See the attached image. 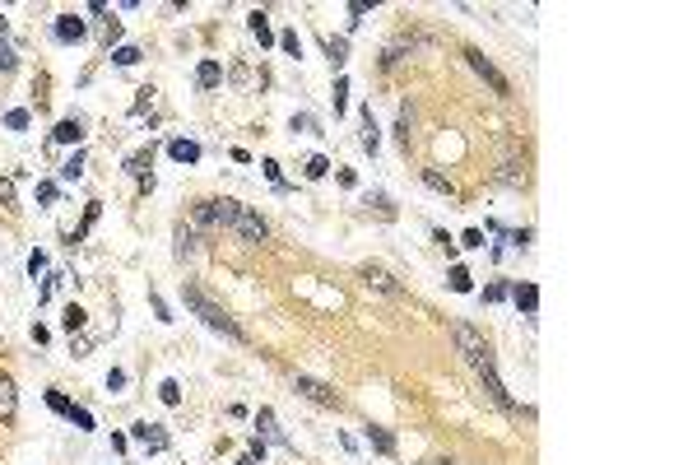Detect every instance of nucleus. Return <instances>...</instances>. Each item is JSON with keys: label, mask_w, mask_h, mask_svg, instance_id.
Segmentation results:
<instances>
[{"label": "nucleus", "mask_w": 697, "mask_h": 465, "mask_svg": "<svg viewBox=\"0 0 697 465\" xmlns=\"http://www.w3.org/2000/svg\"><path fill=\"white\" fill-rule=\"evenodd\" d=\"M15 414H19V387H15V377H5V372H0V418L10 423Z\"/></svg>", "instance_id": "nucleus-12"}, {"label": "nucleus", "mask_w": 697, "mask_h": 465, "mask_svg": "<svg viewBox=\"0 0 697 465\" xmlns=\"http://www.w3.org/2000/svg\"><path fill=\"white\" fill-rule=\"evenodd\" d=\"M149 108H154V89H139V98H135V108H130V117H144Z\"/></svg>", "instance_id": "nucleus-42"}, {"label": "nucleus", "mask_w": 697, "mask_h": 465, "mask_svg": "<svg viewBox=\"0 0 697 465\" xmlns=\"http://www.w3.org/2000/svg\"><path fill=\"white\" fill-rule=\"evenodd\" d=\"M368 205H372L381 219H395V205H390V196H381V191H377V196H368Z\"/></svg>", "instance_id": "nucleus-37"}, {"label": "nucleus", "mask_w": 697, "mask_h": 465, "mask_svg": "<svg viewBox=\"0 0 697 465\" xmlns=\"http://www.w3.org/2000/svg\"><path fill=\"white\" fill-rule=\"evenodd\" d=\"M5 126H10V130H28V126H33L28 108H15V112H5Z\"/></svg>", "instance_id": "nucleus-32"}, {"label": "nucleus", "mask_w": 697, "mask_h": 465, "mask_svg": "<svg viewBox=\"0 0 697 465\" xmlns=\"http://www.w3.org/2000/svg\"><path fill=\"white\" fill-rule=\"evenodd\" d=\"M196 242H200V232L191 228V223H177V261L196 256Z\"/></svg>", "instance_id": "nucleus-18"}, {"label": "nucleus", "mask_w": 697, "mask_h": 465, "mask_svg": "<svg viewBox=\"0 0 697 465\" xmlns=\"http://www.w3.org/2000/svg\"><path fill=\"white\" fill-rule=\"evenodd\" d=\"M493 182L507 186V191H521V186H526V168H521L516 158H502V163H497V172H493Z\"/></svg>", "instance_id": "nucleus-10"}, {"label": "nucleus", "mask_w": 697, "mask_h": 465, "mask_svg": "<svg viewBox=\"0 0 697 465\" xmlns=\"http://www.w3.org/2000/svg\"><path fill=\"white\" fill-rule=\"evenodd\" d=\"M121 387H126V372L112 368V372H107V391H121Z\"/></svg>", "instance_id": "nucleus-50"}, {"label": "nucleus", "mask_w": 697, "mask_h": 465, "mask_svg": "<svg viewBox=\"0 0 697 465\" xmlns=\"http://www.w3.org/2000/svg\"><path fill=\"white\" fill-rule=\"evenodd\" d=\"M293 391L302 396V400H311V405L340 409V396H335V387H325V382H316V377H307V372H298V377H293Z\"/></svg>", "instance_id": "nucleus-6"}, {"label": "nucleus", "mask_w": 697, "mask_h": 465, "mask_svg": "<svg viewBox=\"0 0 697 465\" xmlns=\"http://www.w3.org/2000/svg\"><path fill=\"white\" fill-rule=\"evenodd\" d=\"M196 84H200V89H218V84H223V65H218V61H200V65H196Z\"/></svg>", "instance_id": "nucleus-17"}, {"label": "nucleus", "mask_w": 697, "mask_h": 465, "mask_svg": "<svg viewBox=\"0 0 697 465\" xmlns=\"http://www.w3.org/2000/svg\"><path fill=\"white\" fill-rule=\"evenodd\" d=\"M232 214H237V201H196L191 228H228Z\"/></svg>", "instance_id": "nucleus-3"}, {"label": "nucleus", "mask_w": 697, "mask_h": 465, "mask_svg": "<svg viewBox=\"0 0 697 465\" xmlns=\"http://www.w3.org/2000/svg\"><path fill=\"white\" fill-rule=\"evenodd\" d=\"M507 242H511L516 251H526V247H530V228H516V232H507Z\"/></svg>", "instance_id": "nucleus-46"}, {"label": "nucleus", "mask_w": 697, "mask_h": 465, "mask_svg": "<svg viewBox=\"0 0 697 465\" xmlns=\"http://www.w3.org/2000/svg\"><path fill=\"white\" fill-rule=\"evenodd\" d=\"M363 284L377 289V294H386V298H404V284L395 275H386L381 265H363Z\"/></svg>", "instance_id": "nucleus-7"}, {"label": "nucleus", "mask_w": 697, "mask_h": 465, "mask_svg": "<svg viewBox=\"0 0 697 465\" xmlns=\"http://www.w3.org/2000/svg\"><path fill=\"white\" fill-rule=\"evenodd\" d=\"M15 65H19V56H15V51H10V46H5V42H0V70H5V75H10V70H15Z\"/></svg>", "instance_id": "nucleus-47"}, {"label": "nucleus", "mask_w": 697, "mask_h": 465, "mask_svg": "<svg viewBox=\"0 0 697 465\" xmlns=\"http://www.w3.org/2000/svg\"><path fill=\"white\" fill-rule=\"evenodd\" d=\"M242 242H251V247H261L265 237H270V223H265L256 210H247V205H237V214H232V223H228Z\"/></svg>", "instance_id": "nucleus-4"}, {"label": "nucleus", "mask_w": 697, "mask_h": 465, "mask_svg": "<svg viewBox=\"0 0 697 465\" xmlns=\"http://www.w3.org/2000/svg\"><path fill=\"white\" fill-rule=\"evenodd\" d=\"M325 56H330L335 70H344V61H349V37H325Z\"/></svg>", "instance_id": "nucleus-22"}, {"label": "nucleus", "mask_w": 697, "mask_h": 465, "mask_svg": "<svg viewBox=\"0 0 697 465\" xmlns=\"http://www.w3.org/2000/svg\"><path fill=\"white\" fill-rule=\"evenodd\" d=\"M293 130H302V135H325L321 126H316V117H307V112H302V117H293Z\"/></svg>", "instance_id": "nucleus-39"}, {"label": "nucleus", "mask_w": 697, "mask_h": 465, "mask_svg": "<svg viewBox=\"0 0 697 465\" xmlns=\"http://www.w3.org/2000/svg\"><path fill=\"white\" fill-rule=\"evenodd\" d=\"M182 298H186V307L196 312V316H200V321L209 326V330H218V335H223V340H232V344H247V330H242V326L232 321V316H228L223 307H218V303H214L209 294H205V289L186 284V289H182Z\"/></svg>", "instance_id": "nucleus-1"}, {"label": "nucleus", "mask_w": 697, "mask_h": 465, "mask_svg": "<svg viewBox=\"0 0 697 465\" xmlns=\"http://www.w3.org/2000/svg\"><path fill=\"white\" fill-rule=\"evenodd\" d=\"M89 349H93V335H84V330H79V335H70V354H75V358H84Z\"/></svg>", "instance_id": "nucleus-41"}, {"label": "nucleus", "mask_w": 697, "mask_h": 465, "mask_svg": "<svg viewBox=\"0 0 697 465\" xmlns=\"http://www.w3.org/2000/svg\"><path fill=\"white\" fill-rule=\"evenodd\" d=\"M237 465H256V461H251V456H242V461H237Z\"/></svg>", "instance_id": "nucleus-52"}, {"label": "nucleus", "mask_w": 697, "mask_h": 465, "mask_svg": "<svg viewBox=\"0 0 697 465\" xmlns=\"http://www.w3.org/2000/svg\"><path fill=\"white\" fill-rule=\"evenodd\" d=\"M84 321H89V312L75 307V303H70V307H65V316H61V326L70 330V335H79V330H84Z\"/></svg>", "instance_id": "nucleus-26"}, {"label": "nucleus", "mask_w": 697, "mask_h": 465, "mask_svg": "<svg viewBox=\"0 0 697 465\" xmlns=\"http://www.w3.org/2000/svg\"><path fill=\"white\" fill-rule=\"evenodd\" d=\"M302 172H307L311 182H321L325 172H330V158H325V154H311V158H307V168H302Z\"/></svg>", "instance_id": "nucleus-28"}, {"label": "nucleus", "mask_w": 697, "mask_h": 465, "mask_svg": "<svg viewBox=\"0 0 697 465\" xmlns=\"http://www.w3.org/2000/svg\"><path fill=\"white\" fill-rule=\"evenodd\" d=\"M130 437H135L139 447H149V451H168V447H172V437H168V428H163V423H135V428H130Z\"/></svg>", "instance_id": "nucleus-8"}, {"label": "nucleus", "mask_w": 697, "mask_h": 465, "mask_svg": "<svg viewBox=\"0 0 697 465\" xmlns=\"http://www.w3.org/2000/svg\"><path fill=\"white\" fill-rule=\"evenodd\" d=\"M256 428H261V437H265V442H275V447H293V442H289V433L279 428L275 409H261V414H256Z\"/></svg>", "instance_id": "nucleus-11"}, {"label": "nucleus", "mask_w": 697, "mask_h": 465, "mask_svg": "<svg viewBox=\"0 0 697 465\" xmlns=\"http://www.w3.org/2000/svg\"><path fill=\"white\" fill-rule=\"evenodd\" d=\"M279 46H284V51H289L293 61H298V56H302V37H298L293 28H289V33H279Z\"/></svg>", "instance_id": "nucleus-33"}, {"label": "nucleus", "mask_w": 697, "mask_h": 465, "mask_svg": "<svg viewBox=\"0 0 697 465\" xmlns=\"http://www.w3.org/2000/svg\"><path fill=\"white\" fill-rule=\"evenodd\" d=\"M70 423H75L79 433H93V414L84 409V405H75V409H70Z\"/></svg>", "instance_id": "nucleus-36"}, {"label": "nucleus", "mask_w": 697, "mask_h": 465, "mask_svg": "<svg viewBox=\"0 0 697 465\" xmlns=\"http://www.w3.org/2000/svg\"><path fill=\"white\" fill-rule=\"evenodd\" d=\"M0 205L15 210V177H0Z\"/></svg>", "instance_id": "nucleus-45"}, {"label": "nucleus", "mask_w": 697, "mask_h": 465, "mask_svg": "<svg viewBox=\"0 0 697 465\" xmlns=\"http://www.w3.org/2000/svg\"><path fill=\"white\" fill-rule=\"evenodd\" d=\"M247 28H251V37H256L261 46H270V42H275V33H270V19H265V10H256V15L247 19Z\"/></svg>", "instance_id": "nucleus-21"}, {"label": "nucleus", "mask_w": 697, "mask_h": 465, "mask_svg": "<svg viewBox=\"0 0 697 465\" xmlns=\"http://www.w3.org/2000/svg\"><path fill=\"white\" fill-rule=\"evenodd\" d=\"M84 163H89V158H84V149H75V154L61 163V182H79V177H84Z\"/></svg>", "instance_id": "nucleus-24"}, {"label": "nucleus", "mask_w": 697, "mask_h": 465, "mask_svg": "<svg viewBox=\"0 0 697 465\" xmlns=\"http://www.w3.org/2000/svg\"><path fill=\"white\" fill-rule=\"evenodd\" d=\"M409 135H414V108L404 103V108H400V121H395V140H400L404 149H409Z\"/></svg>", "instance_id": "nucleus-25"}, {"label": "nucleus", "mask_w": 697, "mask_h": 465, "mask_svg": "<svg viewBox=\"0 0 697 465\" xmlns=\"http://www.w3.org/2000/svg\"><path fill=\"white\" fill-rule=\"evenodd\" d=\"M363 149L368 154H377V144H381V130H377V117H372V108H363Z\"/></svg>", "instance_id": "nucleus-19"}, {"label": "nucleus", "mask_w": 697, "mask_h": 465, "mask_svg": "<svg viewBox=\"0 0 697 465\" xmlns=\"http://www.w3.org/2000/svg\"><path fill=\"white\" fill-rule=\"evenodd\" d=\"M158 400H163V405H172V409H177V405H182V387H177V382H172V377H168V382L158 387Z\"/></svg>", "instance_id": "nucleus-31"}, {"label": "nucleus", "mask_w": 697, "mask_h": 465, "mask_svg": "<svg viewBox=\"0 0 697 465\" xmlns=\"http://www.w3.org/2000/svg\"><path fill=\"white\" fill-rule=\"evenodd\" d=\"M5 28H10V19H5V15H0V37H5Z\"/></svg>", "instance_id": "nucleus-51"}, {"label": "nucleus", "mask_w": 697, "mask_h": 465, "mask_svg": "<svg viewBox=\"0 0 697 465\" xmlns=\"http://www.w3.org/2000/svg\"><path fill=\"white\" fill-rule=\"evenodd\" d=\"M46 409H56V414L70 418V409H75V405H70V396H65V391H46Z\"/></svg>", "instance_id": "nucleus-29"}, {"label": "nucleus", "mask_w": 697, "mask_h": 465, "mask_svg": "<svg viewBox=\"0 0 697 465\" xmlns=\"http://www.w3.org/2000/svg\"><path fill=\"white\" fill-rule=\"evenodd\" d=\"M149 303H154V312H158V321H172V307H168V303H163V298H149Z\"/></svg>", "instance_id": "nucleus-49"}, {"label": "nucleus", "mask_w": 697, "mask_h": 465, "mask_svg": "<svg viewBox=\"0 0 697 465\" xmlns=\"http://www.w3.org/2000/svg\"><path fill=\"white\" fill-rule=\"evenodd\" d=\"M261 168H265V177H270V186H275V191H289V182H284V172H279V163H275V158H265Z\"/></svg>", "instance_id": "nucleus-35"}, {"label": "nucleus", "mask_w": 697, "mask_h": 465, "mask_svg": "<svg viewBox=\"0 0 697 465\" xmlns=\"http://www.w3.org/2000/svg\"><path fill=\"white\" fill-rule=\"evenodd\" d=\"M84 140V121L79 117H61L56 130H51V144H79Z\"/></svg>", "instance_id": "nucleus-13"}, {"label": "nucleus", "mask_w": 697, "mask_h": 465, "mask_svg": "<svg viewBox=\"0 0 697 465\" xmlns=\"http://www.w3.org/2000/svg\"><path fill=\"white\" fill-rule=\"evenodd\" d=\"M511 298H516V307L526 316H535V307H540V289L535 284H511Z\"/></svg>", "instance_id": "nucleus-15"}, {"label": "nucleus", "mask_w": 697, "mask_h": 465, "mask_svg": "<svg viewBox=\"0 0 697 465\" xmlns=\"http://www.w3.org/2000/svg\"><path fill=\"white\" fill-rule=\"evenodd\" d=\"M368 442L381 451V456H395V437H390L386 428H377V423H368Z\"/></svg>", "instance_id": "nucleus-23"}, {"label": "nucleus", "mask_w": 697, "mask_h": 465, "mask_svg": "<svg viewBox=\"0 0 697 465\" xmlns=\"http://www.w3.org/2000/svg\"><path fill=\"white\" fill-rule=\"evenodd\" d=\"M98 33H103V42H117V37H121V19H103V24H98Z\"/></svg>", "instance_id": "nucleus-38"}, {"label": "nucleus", "mask_w": 697, "mask_h": 465, "mask_svg": "<svg viewBox=\"0 0 697 465\" xmlns=\"http://www.w3.org/2000/svg\"><path fill=\"white\" fill-rule=\"evenodd\" d=\"M56 196H61L56 182H37V205H56Z\"/></svg>", "instance_id": "nucleus-40"}, {"label": "nucleus", "mask_w": 697, "mask_h": 465, "mask_svg": "<svg viewBox=\"0 0 697 465\" xmlns=\"http://www.w3.org/2000/svg\"><path fill=\"white\" fill-rule=\"evenodd\" d=\"M451 340H456V349L465 354V363L479 372V368H493V354H488V344H483V335L474 330L470 321H456L451 326Z\"/></svg>", "instance_id": "nucleus-2"}, {"label": "nucleus", "mask_w": 697, "mask_h": 465, "mask_svg": "<svg viewBox=\"0 0 697 465\" xmlns=\"http://www.w3.org/2000/svg\"><path fill=\"white\" fill-rule=\"evenodd\" d=\"M139 56H144L139 46H117V51H112V61H117V65H126V70H130V65H139Z\"/></svg>", "instance_id": "nucleus-30"}, {"label": "nucleus", "mask_w": 697, "mask_h": 465, "mask_svg": "<svg viewBox=\"0 0 697 465\" xmlns=\"http://www.w3.org/2000/svg\"><path fill=\"white\" fill-rule=\"evenodd\" d=\"M465 61H470V70H474V75H479L483 84H488V89H493V93H502V98H507V93H511L507 75H502V70H497V65L488 61V56H483L479 46H465Z\"/></svg>", "instance_id": "nucleus-5"}, {"label": "nucleus", "mask_w": 697, "mask_h": 465, "mask_svg": "<svg viewBox=\"0 0 697 465\" xmlns=\"http://www.w3.org/2000/svg\"><path fill=\"white\" fill-rule=\"evenodd\" d=\"M46 270V251H33L28 256V275H42Z\"/></svg>", "instance_id": "nucleus-48"}, {"label": "nucleus", "mask_w": 697, "mask_h": 465, "mask_svg": "<svg viewBox=\"0 0 697 465\" xmlns=\"http://www.w3.org/2000/svg\"><path fill=\"white\" fill-rule=\"evenodd\" d=\"M461 247L479 251V247H483V228H465V232H461Z\"/></svg>", "instance_id": "nucleus-43"}, {"label": "nucleus", "mask_w": 697, "mask_h": 465, "mask_svg": "<svg viewBox=\"0 0 697 465\" xmlns=\"http://www.w3.org/2000/svg\"><path fill=\"white\" fill-rule=\"evenodd\" d=\"M168 154L177 158V163H200V144H196V140H172Z\"/></svg>", "instance_id": "nucleus-20"}, {"label": "nucleus", "mask_w": 697, "mask_h": 465, "mask_svg": "<svg viewBox=\"0 0 697 465\" xmlns=\"http://www.w3.org/2000/svg\"><path fill=\"white\" fill-rule=\"evenodd\" d=\"M423 186H428V191H437V196H447V201H456V186H451V177H447V172L423 168Z\"/></svg>", "instance_id": "nucleus-16"}, {"label": "nucleus", "mask_w": 697, "mask_h": 465, "mask_svg": "<svg viewBox=\"0 0 697 465\" xmlns=\"http://www.w3.org/2000/svg\"><path fill=\"white\" fill-rule=\"evenodd\" d=\"M451 289H456V294H470V289H474V275H470L465 265H451Z\"/></svg>", "instance_id": "nucleus-27"}, {"label": "nucleus", "mask_w": 697, "mask_h": 465, "mask_svg": "<svg viewBox=\"0 0 697 465\" xmlns=\"http://www.w3.org/2000/svg\"><path fill=\"white\" fill-rule=\"evenodd\" d=\"M344 103H349V79H335V117H340V112H344Z\"/></svg>", "instance_id": "nucleus-44"}, {"label": "nucleus", "mask_w": 697, "mask_h": 465, "mask_svg": "<svg viewBox=\"0 0 697 465\" xmlns=\"http://www.w3.org/2000/svg\"><path fill=\"white\" fill-rule=\"evenodd\" d=\"M51 37H56V42H84V37H89V24H84L79 15H56Z\"/></svg>", "instance_id": "nucleus-9"}, {"label": "nucleus", "mask_w": 697, "mask_h": 465, "mask_svg": "<svg viewBox=\"0 0 697 465\" xmlns=\"http://www.w3.org/2000/svg\"><path fill=\"white\" fill-rule=\"evenodd\" d=\"M149 168H154V144H149V149H135V154L126 158V172H130V177H139V182H144V177H154Z\"/></svg>", "instance_id": "nucleus-14"}, {"label": "nucleus", "mask_w": 697, "mask_h": 465, "mask_svg": "<svg viewBox=\"0 0 697 465\" xmlns=\"http://www.w3.org/2000/svg\"><path fill=\"white\" fill-rule=\"evenodd\" d=\"M502 298H511V284H507V279H497V284H488V289H483V303H502Z\"/></svg>", "instance_id": "nucleus-34"}]
</instances>
